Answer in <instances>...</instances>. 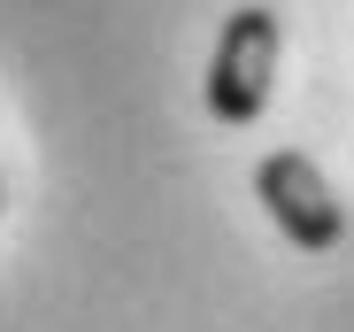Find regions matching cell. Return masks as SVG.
Returning a JSON list of instances; mask_svg holds the SVG:
<instances>
[{"instance_id": "1", "label": "cell", "mask_w": 354, "mask_h": 332, "mask_svg": "<svg viewBox=\"0 0 354 332\" xmlns=\"http://www.w3.org/2000/svg\"><path fill=\"white\" fill-rule=\"evenodd\" d=\"M277 54H285V24L277 8H231L208 54V116L216 124H254L277 85Z\"/></svg>"}, {"instance_id": "2", "label": "cell", "mask_w": 354, "mask_h": 332, "mask_svg": "<svg viewBox=\"0 0 354 332\" xmlns=\"http://www.w3.org/2000/svg\"><path fill=\"white\" fill-rule=\"evenodd\" d=\"M254 201L270 209V225L301 247V255H331V247L346 240V209H339L331 178L316 171V155H301V147L262 155V171H254Z\"/></svg>"}, {"instance_id": "3", "label": "cell", "mask_w": 354, "mask_h": 332, "mask_svg": "<svg viewBox=\"0 0 354 332\" xmlns=\"http://www.w3.org/2000/svg\"><path fill=\"white\" fill-rule=\"evenodd\" d=\"M0 209H8V178H0Z\"/></svg>"}]
</instances>
